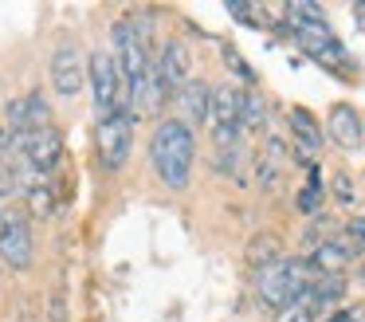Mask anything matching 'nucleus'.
Segmentation results:
<instances>
[{
    "instance_id": "f257e3e1",
    "label": "nucleus",
    "mask_w": 365,
    "mask_h": 322,
    "mask_svg": "<svg viewBox=\"0 0 365 322\" xmlns=\"http://www.w3.org/2000/svg\"><path fill=\"white\" fill-rule=\"evenodd\" d=\"M150 157H153L158 177L165 181L173 193H181V188H189L192 157H197V138H192V130L181 118H165V122L158 126V134H153Z\"/></svg>"
},
{
    "instance_id": "2eb2a0df",
    "label": "nucleus",
    "mask_w": 365,
    "mask_h": 322,
    "mask_svg": "<svg viewBox=\"0 0 365 322\" xmlns=\"http://www.w3.org/2000/svg\"><path fill=\"white\" fill-rule=\"evenodd\" d=\"M177 99H181V106H185V118L181 122L189 126H200V122H208V102H212V86L208 83H200V79H189V83H185V91L177 94Z\"/></svg>"
},
{
    "instance_id": "6e6552de",
    "label": "nucleus",
    "mask_w": 365,
    "mask_h": 322,
    "mask_svg": "<svg viewBox=\"0 0 365 322\" xmlns=\"http://www.w3.org/2000/svg\"><path fill=\"white\" fill-rule=\"evenodd\" d=\"M0 259L12 271L32 267V228L20 212H4V220H0Z\"/></svg>"
},
{
    "instance_id": "aec40b11",
    "label": "nucleus",
    "mask_w": 365,
    "mask_h": 322,
    "mask_svg": "<svg viewBox=\"0 0 365 322\" xmlns=\"http://www.w3.org/2000/svg\"><path fill=\"white\" fill-rule=\"evenodd\" d=\"M318 204H322V181H318V169L310 165V181H307V188L299 193V212H318Z\"/></svg>"
},
{
    "instance_id": "1a4fd4ad",
    "label": "nucleus",
    "mask_w": 365,
    "mask_h": 322,
    "mask_svg": "<svg viewBox=\"0 0 365 322\" xmlns=\"http://www.w3.org/2000/svg\"><path fill=\"white\" fill-rule=\"evenodd\" d=\"M87 83V63H83L79 44H59L51 55V86L59 91V99H75Z\"/></svg>"
},
{
    "instance_id": "dca6fc26",
    "label": "nucleus",
    "mask_w": 365,
    "mask_h": 322,
    "mask_svg": "<svg viewBox=\"0 0 365 322\" xmlns=\"http://www.w3.org/2000/svg\"><path fill=\"white\" fill-rule=\"evenodd\" d=\"M283 161H287L283 138H267V141H263V154L255 157V177H259L263 188H271V185L279 181V173H283Z\"/></svg>"
},
{
    "instance_id": "423d86ee",
    "label": "nucleus",
    "mask_w": 365,
    "mask_h": 322,
    "mask_svg": "<svg viewBox=\"0 0 365 322\" xmlns=\"http://www.w3.org/2000/svg\"><path fill=\"white\" fill-rule=\"evenodd\" d=\"M87 75H91V99H95L98 122H103V118H110L118 110V63H114V55L95 51Z\"/></svg>"
},
{
    "instance_id": "6ab92c4d",
    "label": "nucleus",
    "mask_w": 365,
    "mask_h": 322,
    "mask_svg": "<svg viewBox=\"0 0 365 322\" xmlns=\"http://www.w3.org/2000/svg\"><path fill=\"white\" fill-rule=\"evenodd\" d=\"M24 193H28V212H32V216H40V220H51V216H56V193H51L48 181L24 185Z\"/></svg>"
},
{
    "instance_id": "9d476101",
    "label": "nucleus",
    "mask_w": 365,
    "mask_h": 322,
    "mask_svg": "<svg viewBox=\"0 0 365 322\" xmlns=\"http://www.w3.org/2000/svg\"><path fill=\"white\" fill-rule=\"evenodd\" d=\"M4 126L12 134H36V130H51V106L40 91L24 94V99H12L4 110Z\"/></svg>"
},
{
    "instance_id": "ddd939ff",
    "label": "nucleus",
    "mask_w": 365,
    "mask_h": 322,
    "mask_svg": "<svg viewBox=\"0 0 365 322\" xmlns=\"http://www.w3.org/2000/svg\"><path fill=\"white\" fill-rule=\"evenodd\" d=\"M349 259H354V243L346 240H322L310 248V259L307 263L314 267V275H341L349 267Z\"/></svg>"
},
{
    "instance_id": "39448f33",
    "label": "nucleus",
    "mask_w": 365,
    "mask_h": 322,
    "mask_svg": "<svg viewBox=\"0 0 365 322\" xmlns=\"http://www.w3.org/2000/svg\"><path fill=\"white\" fill-rule=\"evenodd\" d=\"M208 126H212V141L220 149L236 146V138H240V91L236 86H212Z\"/></svg>"
},
{
    "instance_id": "7ed1b4c3",
    "label": "nucleus",
    "mask_w": 365,
    "mask_h": 322,
    "mask_svg": "<svg viewBox=\"0 0 365 322\" xmlns=\"http://www.w3.org/2000/svg\"><path fill=\"white\" fill-rule=\"evenodd\" d=\"M130 141H134V118L122 114V110H114L110 118H103V122L95 126V149H98V161H103V169L118 173L122 165H126Z\"/></svg>"
},
{
    "instance_id": "393cba45",
    "label": "nucleus",
    "mask_w": 365,
    "mask_h": 322,
    "mask_svg": "<svg viewBox=\"0 0 365 322\" xmlns=\"http://www.w3.org/2000/svg\"><path fill=\"white\" fill-rule=\"evenodd\" d=\"M349 240H354V251L365 248V220H361V216L349 220Z\"/></svg>"
},
{
    "instance_id": "cd10ccee",
    "label": "nucleus",
    "mask_w": 365,
    "mask_h": 322,
    "mask_svg": "<svg viewBox=\"0 0 365 322\" xmlns=\"http://www.w3.org/2000/svg\"><path fill=\"white\" fill-rule=\"evenodd\" d=\"M330 322H361V318H357L354 311H334V314H330Z\"/></svg>"
},
{
    "instance_id": "f3484780",
    "label": "nucleus",
    "mask_w": 365,
    "mask_h": 322,
    "mask_svg": "<svg viewBox=\"0 0 365 322\" xmlns=\"http://www.w3.org/2000/svg\"><path fill=\"white\" fill-rule=\"evenodd\" d=\"M283 240H279L275 232H259V236H252V240H247V263L255 267V271H259V267H271L275 263V259H283Z\"/></svg>"
},
{
    "instance_id": "f03ea898",
    "label": "nucleus",
    "mask_w": 365,
    "mask_h": 322,
    "mask_svg": "<svg viewBox=\"0 0 365 322\" xmlns=\"http://www.w3.org/2000/svg\"><path fill=\"white\" fill-rule=\"evenodd\" d=\"M314 279L318 275L307 259H275L271 267H259V271H255V291H259V298L267 306L283 311V306L299 303Z\"/></svg>"
},
{
    "instance_id": "c756f323",
    "label": "nucleus",
    "mask_w": 365,
    "mask_h": 322,
    "mask_svg": "<svg viewBox=\"0 0 365 322\" xmlns=\"http://www.w3.org/2000/svg\"><path fill=\"white\" fill-rule=\"evenodd\" d=\"M16 322H36V318H32V314H20V318H16Z\"/></svg>"
},
{
    "instance_id": "412c9836",
    "label": "nucleus",
    "mask_w": 365,
    "mask_h": 322,
    "mask_svg": "<svg viewBox=\"0 0 365 322\" xmlns=\"http://www.w3.org/2000/svg\"><path fill=\"white\" fill-rule=\"evenodd\" d=\"M275 322H314V303H310V298L302 295L299 303L283 306V311H279V318H275Z\"/></svg>"
},
{
    "instance_id": "4be33fe9",
    "label": "nucleus",
    "mask_w": 365,
    "mask_h": 322,
    "mask_svg": "<svg viewBox=\"0 0 365 322\" xmlns=\"http://www.w3.org/2000/svg\"><path fill=\"white\" fill-rule=\"evenodd\" d=\"M224 59H228V67L236 71L240 79H247V83H252V67H247V63L240 59V51H236V47H224Z\"/></svg>"
},
{
    "instance_id": "f8f14e48",
    "label": "nucleus",
    "mask_w": 365,
    "mask_h": 322,
    "mask_svg": "<svg viewBox=\"0 0 365 322\" xmlns=\"http://www.w3.org/2000/svg\"><path fill=\"white\" fill-rule=\"evenodd\" d=\"M291 134H294V149H299V157L307 165H314V154L322 149V126H318V118L310 114L307 106L291 110Z\"/></svg>"
},
{
    "instance_id": "a211bd4d",
    "label": "nucleus",
    "mask_w": 365,
    "mask_h": 322,
    "mask_svg": "<svg viewBox=\"0 0 365 322\" xmlns=\"http://www.w3.org/2000/svg\"><path fill=\"white\" fill-rule=\"evenodd\" d=\"M267 122V106H263L259 91H240V130H263Z\"/></svg>"
},
{
    "instance_id": "20e7f679",
    "label": "nucleus",
    "mask_w": 365,
    "mask_h": 322,
    "mask_svg": "<svg viewBox=\"0 0 365 322\" xmlns=\"http://www.w3.org/2000/svg\"><path fill=\"white\" fill-rule=\"evenodd\" d=\"M287 31H291V36L299 39L302 51H307L310 59H318L322 67L338 71L341 63H346V47L338 44V36L330 31V24H326V20H291V24H287Z\"/></svg>"
},
{
    "instance_id": "b1692460",
    "label": "nucleus",
    "mask_w": 365,
    "mask_h": 322,
    "mask_svg": "<svg viewBox=\"0 0 365 322\" xmlns=\"http://www.w3.org/2000/svg\"><path fill=\"white\" fill-rule=\"evenodd\" d=\"M228 12L236 16L240 24H255V20H259V8H247V4H228Z\"/></svg>"
},
{
    "instance_id": "0eeeda50",
    "label": "nucleus",
    "mask_w": 365,
    "mask_h": 322,
    "mask_svg": "<svg viewBox=\"0 0 365 322\" xmlns=\"http://www.w3.org/2000/svg\"><path fill=\"white\" fill-rule=\"evenodd\" d=\"M12 154H20V161L32 165L36 173H51L63 161V138L56 130H36V134H16Z\"/></svg>"
},
{
    "instance_id": "bb28decb",
    "label": "nucleus",
    "mask_w": 365,
    "mask_h": 322,
    "mask_svg": "<svg viewBox=\"0 0 365 322\" xmlns=\"http://www.w3.org/2000/svg\"><path fill=\"white\" fill-rule=\"evenodd\" d=\"M12 146H16V134H12L9 126L0 122V157H9V154H12Z\"/></svg>"
},
{
    "instance_id": "4468645a",
    "label": "nucleus",
    "mask_w": 365,
    "mask_h": 322,
    "mask_svg": "<svg viewBox=\"0 0 365 322\" xmlns=\"http://www.w3.org/2000/svg\"><path fill=\"white\" fill-rule=\"evenodd\" d=\"M326 130H330V138L338 141L341 149H357L365 138L361 130V118H357V110L349 106V102H338V106L330 110V118H326Z\"/></svg>"
},
{
    "instance_id": "9b49d317",
    "label": "nucleus",
    "mask_w": 365,
    "mask_h": 322,
    "mask_svg": "<svg viewBox=\"0 0 365 322\" xmlns=\"http://www.w3.org/2000/svg\"><path fill=\"white\" fill-rule=\"evenodd\" d=\"M189 47H185V39H169L165 47H161V59H158V71L161 79H165L169 94H181L185 83H189Z\"/></svg>"
},
{
    "instance_id": "a878e982",
    "label": "nucleus",
    "mask_w": 365,
    "mask_h": 322,
    "mask_svg": "<svg viewBox=\"0 0 365 322\" xmlns=\"http://www.w3.org/2000/svg\"><path fill=\"white\" fill-rule=\"evenodd\" d=\"M51 322H67V303H63V295L59 291H51V314H48Z\"/></svg>"
},
{
    "instance_id": "c85d7f7f",
    "label": "nucleus",
    "mask_w": 365,
    "mask_h": 322,
    "mask_svg": "<svg viewBox=\"0 0 365 322\" xmlns=\"http://www.w3.org/2000/svg\"><path fill=\"white\" fill-rule=\"evenodd\" d=\"M354 12H357V20H361V24H365V4H357V8H354Z\"/></svg>"
},
{
    "instance_id": "5701e85b",
    "label": "nucleus",
    "mask_w": 365,
    "mask_h": 322,
    "mask_svg": "<svg viewBox=\"0 0 365 322\" xmlns=\"http://www.w3.org/2000/svg\"><path fill=\"white\" fill-rule=\"evenodd\" d=\"M334 196H338L341 204H354V185H349L346 173H338V177H334Z\"/></svg>"
}]
</instances>
